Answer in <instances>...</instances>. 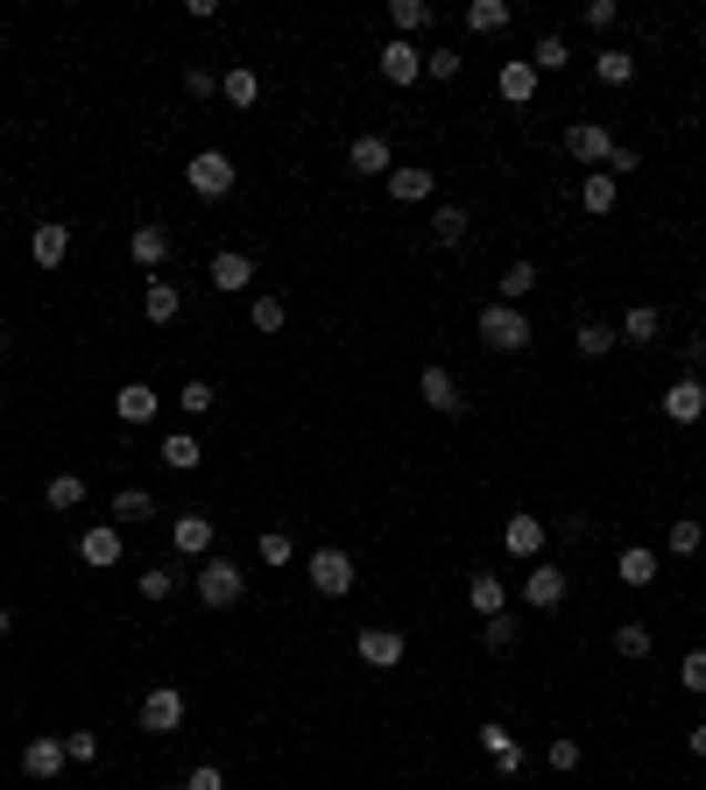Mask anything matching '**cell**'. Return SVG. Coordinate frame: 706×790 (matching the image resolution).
I'll return each mask as SVG.
<instances>
[{"mask_svg": "<svg viewBox=\"0 0 706 790\" xmlns=\"http://www.w3.org/2000/svg\"><path fill=\"white\" fill-rule=\"evenodd\" d=\"M473 332H481V346H494V353H523L530 318H523V304H488V311L473 318Z\"/></svg>", "mask_w": 706, "mask_h": 790, "instance_id": "6da1fadb", "label": "cell"}, {"mask_svg": "<svg viewBox=\"0 0 706 790\" xmlns=\"http://www.w3.org/2000/svg\"><path fill=\"white\" fill-rule=\"evenodd\" d=\"M198 601L213 607V614L241 607L247 601V572L234 565V557H205V565H198Z\"/></svg>", "mask_w": 706, "mask_h": 790, "instance_id": "7a4b0ae2", "label": "cell"}, {"mask_svg": "<svg viewBox=\"0 0 706 790\" xmlns=\"http://www.w3.org/2000/svg\"><path fill=\"white\" fill-rule=\"evenodd\" d=\"M184 184L198 191L205 205H213V198H226V191L241 184V170H234V156H226V148H198V156L184 163Z\"/></svg>", "mask_w": 706, "mask_h": 790, "instance_id": "3957f363", "label": "cell"}, {"mask_svg": "<svg viewBox=\"0 0 706 790\" xmlns=\"http://www.w3.org/2000/svg\"><path fill=\"white\" fill-rule=\"evenodd\" d=\"M304 572H311V586L326 593V601H347L354 593V551H339V544H318L304 557Z\"/></svg>", "mask_w": 706, "mask_h": 790, "instance_id": "277c9868", "label": "cell"}, {"mask_svg": "<svg viewBox=\"0 0 706 790\" xmlns=\"http://www.w3.org/2000/svg\"><path fill=\"white\" fill-rule=\"evenodd\" d=\"M565 156L580 170H607V156H615V134H607L601 121H572L565 127Z\"/></svg>", "mask_w": 706, "mask_h": 790, "instance_id": "5b68a950", "label": "cell"}, {"mask_svg": "<svg viewBox=\"0 0 706 790\" xmlns=\"http://www.w3.org/2000/svg\"><path fill=\"white\" fill-rule=\"evenodd\" d=\"M544 544H551L544 515L516 509V515H509V523H502V551H509V557H523V565H538V557H544Z\"/></svg>", "mask_w": 706, "mask_h": 790, "instance_id": "8992f818", "label": "cell"}, {"mask_svg": "<svg viewBox=\"0 0 706 790\" xmlns=\"http://www.w3.org/2000/svg\"><path fill=\"white\" fill-rule=\"evenodd\" d=\"M64 762H71L64 735H35V741L22 748V777H35V783H57V777H64Z\"/></svg>", "mask_w": 706, "mask_h": 790, "instance_id": "52a82bcc", "label": "cell"}, {"mask_svg": "<svg viewBox=\"0 0 706 790\" xmlns=\"http://www.w3.org/2000/svg\"><path fill=\"white\" fill-rule=\"evenodd\" d=\"M354 657L368 670H396L403 664V628H360L354 635Z\"/></svg>", "mask_w": 706, "mask_h": 790, "instance_id": "ba28073f", "label": "cell"}, {"mask_svg": "<svg viewBox=\"0 0 706 790\" xmlns=\"http://www.w3.org/2000/svg\"><path fill=\"white\" fill-rule=\"evenodd\" d=\"M347 170H354V177H389V170H396L389 134H354V142H347Z\"/></svg>", "mask_w": 706, "mask_h": 790, "instance_id": "9c48e42d", "label": "cell"}, {"mask_svg": "<svg viewBox=\"0 0 706 790\" xmlns=\"http://www.w3.org/2000/svg\"><path fill=\"white\" fill-rule=\"evenodd\" d=\"M184 727V691L177 685H156L142 699V735H177Z\"/></svg>", "mask_w": 706, "mask_h": 790, "instance_id": "30bf717a", "label": "cell"}, {"mask_svg": "<svg viewBox=\"0 0 706 790\" xmlns=\"http://www.w3.org/2000/svg\"><path fill=\"white\" fill-rule=\"evenodd\" d=\"M170 551H177V557H198V565H205V557H213V515H198V509L177 515V523H170Z\"/></svg>", "mask_w": 706, "mask_h": 790, "instance_id": "8fae6325", "label": "cell"}, {"mask_svg": "<svg viewBox=\"0 0 706 790\" xmlns=\"http://www.w3.org/2000/svg\"><path fill=\"white\" fill-rule=\"evenodd\" d=\"M205 283H213V290H226V297H241L247 283H255V255H241V247H219L213 268H205Z\"/></svg>", "mask_w": 706, "mask_h": 790, "instance_id": "7c38bea8", "label": "cell"}, {"mask_svg": "<svg viewBox=\"0 0 706 790\" xmlns=\"http://www.w3.org/2000/svg\"><path fill=\"white\" fill-rule=\"evenodd\" d=\"M664 417H672V423H706V381L678 375L672 389H664Z\"/></svg>", "mask_w": 706, "mask_h": 790, "instance_id": "4fadbf2b", "label": "cell"}, {"mask_svg": "<svg viewBox=\"0 0 706 790\" xmlns=\"http://www.w3.org/2000/svg\"><path fill=\"white\" fill-rule=\"evenodd\" d=\"M417 396H424L438 417H467V396H460V381H452L446 368H438V360H431L424 375H417Z\"/></svg>", "mask_w": 706, "mask_h": 790, "instance_id": "5bb4252c", "label": "cell"}, {"mask_svg": "<svg viewBox=\"0 0 706 790\" xmlns=\"http://www.w3.org/2000/svg\"><path fill=\"white\" fill-rule=\"evenodd\" d=\"M381 79H389V85H417V79H424V50L403 43V35H389V43H381Z\"/></svg>", "mask_w": 706, "mask_h": 790, "instance_id": "9a60e30c", "label": "cell"}, {"mask_svg": "<svg viewBox=\"0 0 706 790\" xmlns=\"http://www.w3.org/2000/svg\"><path fill=\"white\" fill-rule=\"evenodd\" d=\"M559 601H565V565H530V572H523V607L551 614Z\"/></svg>", "mask_w": 706, "mask_h": 790, "instance_id": "2e32d148", "label": "cell"}, {"mask_svg": "<svg viewBox=\"0 0 706 790\" xmlns=\"http://www.w3.org/2000/svg\"><path fill=\"white\" fill-rule=\"evenodd\" d=\"M538 64H530V57H509V64L502 71H494V92H502V100L509 106H530V100H538Z\"/></svg>", "mask_w": 706, "mask_h": 790, "instance_id": "e0dca14e", "label": "cell"}, {"mask_svg": "<svg viewBox=\"0 0 706 790\" xmlns=\"http://www.w3.org/2000/svg\"><path fill=\"white\" fill-rule=\"evenodd\" d=\"M156 410H163V396L149 389V381H121V389H113V417H121L127 431H135V423H149Z\"/></svg>", "mask_w": 706, "mask_h": 790, "instance_id": "ac0fdd59", "label": "cell"}, {"mask_svg": "<svg viewBox=\"0 0 706 790\" xmlns=\"http://www.w3.org/2000/svg\"><path fill=\"white\" fill-rule=\"evenodd\" d=\"M381 184H389V198H396V205H424L431 191H438V177H431V170H417V163H396Z\"/></svg>", "mask_w": 706, "mask_h": 790, "instance_id": "d6986e66", "label": "cell"}, {"mask_svg": "<svg viewBox=\"0 0 706 790\" xmlns=\"http://www.w3.org/2000/svg\"><path fill=\"white\" fill-rule=\"evenodd\" d=\"M467 607L481 614H509V586H502V572H467Z\"/></svg>", "mask_w": 706, "mask_h": 790, "instance_id": "ffe728a7", "label": "cell"}, {"mask_svg": "<svg viewBox=\"0 0 706 790\" xmlns=\"http://www.w3.org/2000/svg\"><path fill=\"white\" fill-rule=\"evenodd\" d=\"M29 255H35V268H64V261H71V226L43 219V226L29 234Z\"/></svg>", "mask_w": 706, "mask_h": 790, "instance_id": "44dd1931", "label": "cell"}, {"mask_svg": "<svg viewBox=\"0 0 706 790\" xmlns=\"http://www.w3.org/2000/svg\"><path fill=\"white\" fill-rule=\"evenodd\" d=\"M615 332H622L628 346H657V332H664V311H657V304H628Z\"/></svg>", "mask_w": 706, "mask_h": 790, "instance_id": "7402d4cb", "label": "cell"}, {"mask_svg": "<svg viewBox=\"0 0 706 790\" xmlns=\"http://www.w3.org/2000/svg\"><path fill=\"white\" fill-rule=\"evenodd\" d=\"M156 459H163L170 473H198V466H205V445H198L191 431H170L163 445H156Z\"/></svg>", "mask_w": 706, "mask_h": 790, "instance_id": "603a6c76", "label": "cell"}, {"mask_svg": "<svg viewBox=\"0 0 706 790\" xmlns=\"http://www.w3.org/2000/svg\"><path fill=\"white\" fill-rule=\"evenodd\" d=\"M615 198H622V184L607 177V170H586V177H580V212L607 219V212H615Z\"/></svg>", "mask_w": 706, "mask_h": 790, "instance_id": "cb8c5ba5", "label": "cell"}, {"mask_svg": "<svg viewBox=\"0 0 706 790\" xmlns=\"http://www.w3.org/2000/svg\"><path fill=\"white\" fill-rule=\"evenodd\" d=\"M127 255H135L142 268H163L170 261V226H156V219L135 226V234H127Z\"/></svg>", "mask_w": 706, "mask_h": 790, "instance_id": "d4e9b609", "label": "cell"}, {"mask_svg": "<svg viewBox=\"0 0 706 790\" xmlns=\"http://www.w3.org/2000/svg\"><path fill=\"white\" fill-rule=\"evenodd\" d=\"M657 572H664V557H657V551H643V544H628V551L615 557V579H622V586H651Z\"/></svg>", "mask_w": 706, "mask_h": 790, "instance_id": "484cf974", "label": "cell"}, {"mask_svg": "<svg viewBox=\"0 0 706 790\" xmlns=\"http://www.w3.org/2000/svg\"><path fill=\"white\" fill-rule=\"evenodd\" d=\"M467 234H473L467 205H438V212H431V240H438V247H467Z\"/></svg>", "mask_w": 706, "mask_h": 790, "instance_id": "4316f807", "label": "cell"}, {"mask_svg": "<svg viewBox=\"0 0 706 790\" xmlns=\"http://www.w3.org/2000/svg\"><path fill=\"white\" fill-rule=\"evenodd\" d=\"M177 311H184L177 283H163V276H156V283H149V290H142V318H149V325H170Z\"/></svg>", "mask_w": 706, "mask_h": 790, "instance_id": "83f0119b", "label": "cell"}, {"mask_svg": "<svg viewBox=\"0 0 706 790\" xmlns=\"http://www.w3.org/2000/svg\"><path fill=\"white\" fill-rule=\"evenodd\" d=\"M79 557H85V565H121V530H113V523L85 530L79 536Z\"/></svg>", "mask_w": 706, "mask_h": 790, "instance_id": "f1b7e54d", "label": "cell"}, {"mask_svg": "<svg viewBox=\"0 0 706 790\" xmlns=\"http://www.w3.org/2000/svg\"><path fill=\"white\" fill-rule=\"evenodd\" d=\"M106 509H113V523L135 530V523H149V515H156V494H149V488H121V494L106 501Z\"/></svg>", "mask_w": 706, "mask_h": 790, "instance_id": "f546056e", "label": "cell"}, {"mask_svg": "<svg viewBox=\"0 0 706 790\" xmlns=\"http://www.w3.org/2000/svg\"><path fill=\"white\" fill-rule=\"evenodd\" d=\"M664 551H672V557H699L706 551V523H699V515H678V523L664 530Z\"/></svg>", "mask_w": 706, "mask_h": 790, "instance_id": "4dcf8cb0", "label": "cell"}, {"mask_svg": "<svg viewBox=\"0 0 706 790\" xmlns=\"http://www.w3.org/2000/svg\"><path fill=\"white\" fill-rule=\"evenodd\" d=\"M494 290H502V297H494V304H523L530 290H538V261H509V268H502V283H494Z\"/></svg>", "mask_w": 706, "mask_h": 790, "instance_id": "1f68e13d", "label": "cell"}, {"mask_svg": "<svg viewBox=\"0 0 706 790\" xmlns=\"http://www.w3.org/2000/svg\"><path fill=\"white\" fill-rule=\"evenodd\" d=\"M467 29L473 35H502L509 29V0H467Z\"/></svg>", "mask_w": 706, "mask_h": 790, "instance_id": "d6a6232c", "label": "cell"}, {"mask_svg": "<svg viewBox=\"0 0 706 790\" xmlns=\"http://www.w3.org/2000/svg\"><path fill=\"white\" fill-rule=\"evenodd\" d=\"M389 22H396V35L410 43L417 29H431V0H389Z\"/></svg>", "mask_w": 706, "mask_h": 790, "instance_id": "836d02e7", "label": "cell"}, {"mask_svg": "<svg viewBox=\"0 0 706 790\" xmlns=\"http://www.w3.org/2000/svg\"><path fill=\"white\" fill-rule=\"evenodd\" d=\"M594 79L601 85H628V79H636V50H601L594 57Z\"/></svg>", "mask_w": 706, "mask_h": 790, "instance_id": "e575fe53", "label": "cell"}, {"mask_svg": "<svg viewBox=\"0 0 706 790\" xmlns=\"http://www.w3.org/2000/svg\"><path fill=\"white\" fill-rule=\"evenodd\" d=\"M651 649H657V635L643 628V622H622V628H615V657H628V664H643V657H651Z\"/></svg>", "mask_w": 706, "mask_h": 790, "instance_id": "d590c367", "label": "cell"}, {"mask_svg": "<svg viewBox=\"0 0 706 790\" xmlns=\"http://www.w3.org/2000/svg\"><path fill=\"white\" fill-rule=\"evenodd\" d=\"M615 346H622L615 325H601V318H586V325H580V353H586V360H607Z\"/></svg>", "mask_w": 706, "mask_h": 790, "instance_id": "8d00e7d4", "label": "cell"}, {"mask_svg": "<svg viewBox=\"0 0 706 790\" xmlns=\"http://www.w3.org/2000/svg\"><path fill=\"white\" fill-rule=\"evenodd\" d=\"M530 64H538V79H544V71H565V64H572V43H565L559 29H551V35H538V50H530Z\"/></svg>", "mask_w": 706, "mask_h": 790, "instance_id": "74e56055", "label": "cell"}, {"mask_svg": "<svg viewBox=\"0 0 706 790\" xmlns=\"http://www.w3.org/2000/svg\"><path fill=\"white\" fill-rule=\"evenodd\" d=\"M43 501H50V509H85V480L79 473H50Z\"/></svg>", "mask_w": 706, "mask_h": 790, "instance_id": "f35d334b", "label": "cell"}, {"mask_svg": "<svg viewBox=\"0 0 706 790\" xmlns=\"http://www.w3.org/2000/svg\"><path fill=\"white\" fill-rule=\"evenodd\" d=\"M219 92H226V100H234V106H255L262 100V79H255V71H226V79H219Z\"/></svg>", "mask_w": 706, "mask_h": 790, "instance_id": "ab89813d", "label": "cell"}, {"mask_svg": "<svg viewBox=\"0 0 706 790\" xmlns=\"http://www.w3.org/2000/svg\"><path fill=\"white\" fill-rule=\"evenodd\" d=\"M481 643L494 649V657H502V649H516V614H488V622H481Z\"/></svg>", "mask_w": 706, "mask_h": 790, "instance_id": "60d3db41", "label": "cell"}, {"mask_svg": "<svg viewBox=\"0 0 706 790\" xmlns=\"http://www.w3.org/2000/svg\"><path fill=\"white\" fill-rule=\"evenodd\" d=\"M255 557H262V565H290V557H297V544H290V536H283V530H262Z\"/></svg>", "mask_w": 706, "mask_h": 790, "instance_id": "b9f144b4", "label": "cell"}, {"mask_svg": "<svg viewBox=\"0 0 706 790\" xmlns=\"http://www.w3.org/2000/svg\"><path fill=\"white\" fill-rule=\"evenodd\" d=\"M255 332H283V325H290V311H283V297H255Z\"/></svg>", "mask_w": 706, "mask_h": 790, "instance_id": "7bdbcfd3", "label": "cell"}, {"mask_svg": "<svg viewBox=\"0 0 706 790\" xmlns=\"http://www.w3.org/2000/svg\"><path fill=\"white\" fill-rule=\"evenodd\" d=\"M184 417H205V410H213V402H219V389H213V381H184Z\"/></svg>", "mask_w": 706, "mask_h": 790, "instance_id": "ee69618b", "label": "cell"}, {"mask_svg": "<svg viewBox=\"0 0 706 790\" xmlns=\"http://www.w3.org/2000/svg\"><path fill=\"white\" fill-rule=\"evenodd\" d=\"M170 593H177V572H170V565H149V572H142V601H170Z\"/></svg>", "mask_w": 706, "mask_h": 790, "instance_id": "f6af8a7d", "label": "cell"}, {"mask_svg": "<svg viewBox=\"0 0 706 790\" xmlns=\"http://www.w3.org/2000/svg\"><path fill=\"white\" fill-rule=\"evenodd\" d=\"M544 762L559 769V777H572V769H580V741H572V735H559V741L544 748Z\"/></svg>", "mask_w": 706, "mask_h": 790, "instance_id": "bcb514c9", "label": "cell"}, {"mask_svg": "<svg viewBox=\"0 0 706 790\" xmlns=\"http://www.w3.org/2000/svg\"><path fill=\"white\" fill-rule=\"evenodd\" d=\"M678 685L693 691V699L706 691V649H685V664H678Z\"/></svg>", "mask_w": 706, "mask_h": 790, "instance_id": "7dc6e473", "label": "cell"}, {"mask_svg": "<svg viewBox=\"0 0 706 790\" xmlns=\"http://www.w3.org/2000/svg\"><path fill=\"white\" fill-rule=\"evenodd\" d=\"M424 79H460V50H424Z\"/></svg>", "mask_w": 706, "mask_h": 790, "instance_id": "c3c4849f", "label": "cell"}, {"mask_svg": "<svg viewBox=\"0 0 706 790\" xmlns=\"http://www.w3.org/2000/svg\"><path fill=\"white\" fill-rule=\"evenodd\" d=\"M481 748H488V762H494V756H509V748H516V735H509L502 720H488V727H481Z\"/></svg>", "mask_w": 706, "mask_h": 790, "instance_id": "681fc988", "label": "cell"}, {"mask_svg": "<svg viewBox=\"0 0 706 790\" xmlns=\"http://www.w3.org/2000/svg\"><path fill=\"white\" fill-rule=\"evenodd\" d=\"M184 92H191V100H213V92H219V79H213L205 64H191V71H184Z\"/></svg>", "mask_w": 706, "mask_h": 790, "instance_id": "f907efd6", "label": "cell"}, {"mask_svg": "<svg viewBox=\"0 0 706 790\" xmlns=\"http://www.w3.org/2000/svg\"><path fill=\"white\" fill-rule=\"evenodd\" d=\"M64 748H71V762H100V735H85V727L64 735Z\"/></svg>", "mask_w": 706, "mask_h": 790, "instance_id": "816d5d0a", "label": "cell"}, {"mask_svg": "<svg viewBox=\"0 0 706 790\" xmlns=\"http://www.w3.org/2000/svg\"><path fill=\"white\" fill-rule=\"evenodd\" d=\"M615 22H622L615 0H586V29H615Z\"/></svg>", "mask_w": 706, "mask_h": 790, "instance_id": "f5cc1de1", "label": "cell"}, {"mask_svg": "<svg viewBox=\"0 0 706 790\" xmlns=\"http://www.w3.org/2000/svg\"><path fill=\"white\" fill-rule=\"evenodd\" d=\"M177 790H226V777H219V769H213V762H198V769H191V777H184Z\"/></svg>", "mask_w": 706, "mask_h": 790, "instance_id": "db71d44e", "label": "cell"}, {"mask_svg": "<svg viewBox=\"0 0 706 790\" xmlns=\"http://www.w3.org/2000/svg\"><path fill=\"white\" fill-rule=\"evenodd\" d=\"M693 756H699V762H706V720H699V727H693Z\"/></svg>", "mask_w": 706, "mask_h": 790, "instance_id": "11a10c76", "label": "cell"}, {"mask_svg": "<svg viewBox=\"0 0 706 790\" xmlns=\"http://www.w3.org/2000/svg\"><path fill=\"white\" fill-rule=\"evenodd\" d=\"M8 628H14V614H8V607H0V635H8Z\"/></svg>", "mask_w": 706, "mask_h": 790, "instance_id": "9f6ffc18", "label": "cell"}, {"mask_svg": "<svg viewBox=\"0 0 706 790\" xmlns=\"http://www.w3.org/2000/svg\"><path fill=\"white\" fill-rule=\"evenodd\" d=\"M0 353H8V332H0Z\"/></svg>", "mask_w": 706, "mask_h": 790, "instance_id": "6f0895ef", "label": "cell"}, {"mask_svg": "<svg viewBox=\"0 0 706 790\" xmlns=\"http://www.w3.org/2000/svg\"><path fill=\"white\" fill-rule=\"evenodd\" d=\"M0 396H8V389H0Z\"/></svg>", "mask_w": 706, "mask_h": 790, "instance_id": "680465c9", "label": "cell"}]
</instances>
